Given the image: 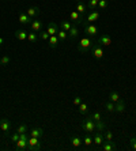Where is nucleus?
<instances>
[{
  "mask_svg": "<svg viewBox=\"0 0 136 151\" xmlns=\"http://www.w3.org/2000/svg\"><path fill=\"white\" fill-rule=\"evenodd\" d=\"M49 37H50V35H49V33L46 32V30H45V32H40V38H41V40H44V41H48Z\"/></svg>",
  "mask_w": 136,
  "mask_h": 151,
  "instance_id": "34",
  "label": "nucleus"
},
{
  "mask_svg": "<svg viewBox=\"0 0 136 151\" xmlns=\"http://www.w3.org/2000/svg\"><path fill=\"white\" fill-rule=\"evenodd\" d=\"M83 144L86 146V147H90L91 144H93V137H91V135H90V134H87L86 136H84V139H83Z\"/></svg>",
  "mask_w": 136,
  "mask_h": 151,
  "instance_id": "26",
  "label": "nucleus"
},
{
  "mask_svg": "<svg viewBox=\"0 0 136 151\" xmlns=\"http://www.w3.org/2000/svg\"><path fill=\"white\" fill-rule=\"evenodd\" d=\"M30 136H33V137H38V139H41L42 136H44V129L42 128H34V129H32L30 131Z\"/></svg>",
  "mask_w": 136,
  "mask_h": 151,
  "instance_id": "16",
  "label": "nucleus"
},
{
  "mask_svg": "<svg viewBox=\"0 0 136 151\" xmlns=\"http://www.w3.org/2000/svg\"><path fill=\"white\" fill-rule=\"evenodd\" d=\"M76 11L79 12L80 15H83L86 11H87V6H84L83 3H78V6H76Z\"/></svg>",
  "mask_w": 136,
  "mask_h": 151,
  "instance_id": "25",
  "label": "nucleus"
},
{
  "mask_svg": "<svg viewBox=\"0 0 136 151\" xmlns=\"http://www.w3.org/2000/svg\"><path fill=\"white\" fill-rule=\"evenodd\" d=\"M26 14L32 18V19H35V17H38V15H40V7H30V8H27Z\"/></svg>",
  "mask_w": 136,
  "mask_h": 151,
  "instance_id": "14",
  "label": "nucleus"
},
{
  "mask_svg": "<svg viewBox=\"0 0 136 151\" xmlns=\"http://www.w3.org/2000/svg\"><path fill=\"white\" fill-rule=\"evenodd\" d=\"M82 129L86 132V134H94L95 131H97V125H95V121L94 120H91L90 117L86 120H83V123H82Z\"/></svg>",
  "mask_w": 136,
  "mask_h": 151,
  "instance_id": "2",
  "label": "nucleus"
},
{
  "mask_svg": "<svg viewBox=\"0 0 136 151\" xmlns=\"http://www.w3.org/2000/svg\"><path fill=\"white\" fill-rule=\"evenodd\" d=\"M11 139H12V142H14V143H17V142L19 140V134H18V132H15V134L11 136Z\"/></svg>",
  "mask_w": 136,
  "mask_h": 151,
  "instance_id": "40",
  "label": "nucleus"
},
{
  "mask_svg": "<svg viewBox=\"0 0 136 151\" xmlns=\"http://www.w3.org/2000/svg\"><path fill=\"white\" fill-rule=\"evenodd\" d=\"M93 46H94V42L91 41V38L83 37V38H80L79 44H78V50L80 53H87L93 49Z\"/></svg>",
  "mask_w": 136,
  "mask_h": 151,
  "instance_id": "1",
  "label": "nucleus"
},
{
  "mask_svg": "<svg viewBox=\"0 0 136 151\" xmlns=\"http://www.w3.org/2000/svg\"><path fill=\"white\" fill-rule=\"evenodd\" d=\"M124 110H125V102L122 101V99H120V101L116 102V105H114V112L122 113Z\"/></svg>",
  "mask_w": 136,
  "mask_h": 151,
  "instance_id": "17",
  "label": "nucleus"
},
{
  "mask_svg": "<svg viewBox=\"0 0 136 151\" xmlns=\"http://www.w3.org/2000/svg\"><path fill=\"white\" fill-rule=\"evenodd\" d=\"M84 27V33L87 35H91V37H94V35L98 34V27L95 25H93V23H89V22H86V25H83Z\"/></svg>",
  "mask_w": 136,
  "mask_h": 151,
  "instance_id": "4",
  "label": "nucleus"
},
{
  "mask_svg": "<svg viewBox=\"0 0 136 151\" xmlns=\"http://www.w3.org/2000/svg\"><path fill=\"white\" fill-rule=\"evenodd\" d=\"M78 35H79V29H78V25H73L72 27L70 29V32H68V37L71 40H75L78 38Z\"/></svg>",
  "mask_w": 136,
  "mask_h": 151,
  "instance_id": "15",
  "label": "nucleus"
},
{
  "mask_svg": "<svg viewBox=\"0 0 136 151\" xmlns=\"http://www.w3.org/2000/svg\"><path fill=\"white\" fill-rule=\"evenodd\" d=\"M70 140H71V144H72L73 147H80L82 143H83V140H82L79 136H71Z\"/></svg>",
  "mask_w": 136,
  "mask_h": 151,
  "instance_id": "23",
  "label": "nucleus"
},
{
  "mask_svg": "<svg viewBox=\"0 0 136 151\" xmlns=\"http://www.w3.org/2000/svg\"><path fill=\"white\" fill-rule=\"evenodd\" d=\"M10 61H11L10 56H3L1 59H0V65H3V67H4V65H7Z\"/></svg>",
  "mask_w": 136,
  "mask_h": 151,
  "instance_id": "33",
  "label": "nucleus"
},
{
  "mask_svg": "<svg viewBox=\"0 0 136 151\" xmlns=\"http://www.w3.org/2000/svg\"><path fill=\"white\" fill-rule=\"evenodd\" d=\"M95 1H99V0H95Z\"/></svg>",
  "mask_w": 136,
  "mask_h": 151,
  "instance_id": "43",
  "label": "nucleus"
},
{
  "mask_svg": "<svg viewBox=\"0 0 136 151\" xmlns=\"http://www.w3.org/2000/svg\"><path fill=\"white\" fill-rule=\"evenodd\" d=\"M98 19H99V11H90V14L87 15V18H86V21L89 22V23H93V22H97Z\"/></svg>",
  "mask_w": 136,
  "mask_h": 151,
  "instance_id": "10",
  "label": "nucleus"
},
{
  "mask_svg": "<svg viewBox=\"0 0 136 151\" xmlns=\"http://www.w3.org/2000/svg\"><path fill=\"white\" fill-rule=\"evenodd\" d=\"M105 142V137L102 135L101 131H95L94 132V137H93V143L97 144V146H102V143Z\"/></svg>",
  "mask_w": 136,
  "mask_h": 151,
  "instance_id": "7",
  "label": "nucleus"
},
{
  "mask_svg": "<svg viewBox=\"0 0 136 151\" xmlns=\"http://www.w3.org/2000/svg\"><path fill=\"white\" fill-rule=\"evenodd\" d=\"M27 32H24V30H17L15 32V37H17L19 41H24V40H27Z\"/></svg>",
  "mask_w": 136,
  "mask_h": 151,
  "instance_id": "21",
  "label": "nucleus"
},
{
  "mask_svg": "<svg viewBox=\"0 0 136 151\" xmlns=\"http://www.w3.org/2000/svg\"><path fill=\"white\" fill-rule=\"evenodd\" d=\"M56 35H57V38H59L60 41H65L67 37H68V33H67L65 30H63V29H60Z\"/></svg>",
  "mask_w": 136,
  "mask_h": 151,
  "instance_id": "24",
  "label": "nucleus"
},
{
  "mask_svg": "<svg viewBox=\"0 0 136 151\" xmlns=\"http://www.w3.org/2000/svg\"><path fill=\"white\" fill-rule=\"evenodd\" d=\"M18 21H19V23H22V25H30L33 22V19L29 17L26 12H21V14L18 15Z\"/></svg>",
  "mask_w": 136,
  "mask_h": 151,
  "instance_id": "8",
  "label": "nucleus"
},
{
  "mask_svg": "<svg viewBox=\"0 0 136 151\" xmlns=\"http://www.w3.org/2000/svg\"><path fill=\"white\" fill-rule=\"evenodd\" d=\"M98 44H101V45H104V46H109L112 44V38H110L108 34H102L101 37L98 38Z\"/></svg>",
  "mask_w": 136,
  "mask_h": 151,
  "instance_id": "11",
  "label": "nucleus"
},
{
  "mask_svg": "<svg viewBox=\"0 0 136 151\" xmlns=\"http://www.w3.org/2000/svg\"><path fill=\"white\" fill-rule=\"evenodd\" d=\"M48 42H49V46H50L52 49H55V48H57V45H59L60 40L57 38V35H50L49 40H48Z\"/></svg>",
  "mask_w": 136,
  "mask_h": 151,
  "instance_id": "18",
  "label": "nucleus"
},
{
  "mask_svg": "<svg viewBox=\"0 0 136 151\" xmlns=\"http://www.w3.org/2000/svg\"><path fill=\"white\" fill-rule=\"evenodd\" d=\"M3 44H4V38H3V37H0V48L3 46Z\"/></svg>",
  "mask_w": 136,
  "mask_h": 151,
  "instance_id": "41",
  "label": "nucleus"
},
{
  "mask_svg": "<svg viewBox=\"0 0 136 151\" xmlns=\"http://www.w3.org/2000/svg\"><path fill=\"white\" fill-rule=\"evenodd\" d=\"M102 150L104 151H114L116 150V144L113 140H106L102 143Z\"/></svg>",
  "mask_w": 136,
  "mask_h": 151,
  "instance_id": "12",
  "label": "nucleus"
},
{
  "mask_svg": "<svg viewBox=\"0 0 136 151\" xmlns=\"http://www.w3.org/2000/svg\"><path fill=\"white\" fill-rule=\"evenodd\" d=\"M73 26V23L71 21H61L60 22V29H63V30H65L67 33L70 32V29Z\"/></svg>",
  "mask_w": 136,
  "mask_h": 151,
  "instance_id": "22",
  "label": "nucleus"
},
{
  "mask_svg": "<svg viewBox=\"0 0 136 151\" xmlns=\"http://www.w3.org/2000/svg\"><path fill=\"white\" fill-rule=\"evenodd\" d=\"M109 99L112 102H117V101H120V94L117 91H112L110 94H109Z\"/></svg>",
  "mask_w": 136,
  "mask_h": 151,
  "instance_id": "27",
  "label": "nucleus"
},
{
  "mask_svg": "<svg viewBox=\"0 0 136 151\" xmlns=\"http://www.w3.org/2000/svg\"><path fill=\"white\" fill-rule=\"evenodd\" d=\"M70 21L72 22L73 25H83L84 19L78 11H72V12L70 14Z\"/></svg>",
  "mask_w": 136,
  "mask_h": 151,
  "instance_id": "5",
  "label": "nucleus"
},
{
  "mask_svg": "<svg viewBox=\"0 0 136 151\" xmlns=\"http://www.w3.org/2000/svg\"><path fill=\"white\" fill-rule=\"evenodd\" d=\"M46 32L49 33V35H56L57 34V25L55 23V22H50L49 23V26H48V29H46Z\"/></svg>",
  "mask_w": 136,
  "mask_h": 151,
  "instance_id": "19",
  "label": "nucleus"
},
{
  "mask_svg": "<svg viewBox=\"0 0 136 151\" xmlns=\"http://www.w3.org/2000/svg\"><path fill=\"white\" fill-rule=\"evenodd\" d=\"M89 112V105L86 104V102H82L79 105V113H82V114H86V113Z\"/></svg>",
  "mask_w": 136,
  "mask_h": 151,
  "instance_id": "28",
  "label": "nucleus"
},
{
  "mask_svg": "<svg viewBox=\"0 0 136 151\" xmlns=\"http://www.w3.org/2000/svg\"><path fill=\"white\" fill-rule=\"evenodd\" d=\"M84 0H78V3H83Z\"/></svg>",
  "mask_w": 136,
  "mask_h": 151,
  "instance_id": "42",
  "label": "nucleus"
},
{
  "mask_svg": "<svg viewBox=\"0 0 136 151\" xmlns=\"http://www.w3.org/2000/svg\"><path fill=\"white\" fill-rule=\"evenodd\" d=\"M15 148L17 150H26L27 148V140H23V139H19V140L15 143Z\"/></svg>",
  "mask_w": 136,
  "mask_h": 151,
  "instance_id": "20",
  "label": "nucleus"
},
{
  "mask_svg": "<svg viewBox=\"0 0 136 151\" xmlns=\"http://www.w3.org/2000/svg\"><path fill=\"white\" fill-rule=\"evenodd\" d=\"M11 129H12V124L10 123V120H7V119L0 120V131H3L6 135H8Z\"/></svg>",
  "mask_w": 136,
  "mask_h": 151,
  "instance_id": "6",
  "label": "nucleus"
},
{
  "mask_svg": "<svg viewBox=\"0 0 136 151\" xmlns=\"http://www.w3.org/2000/svg\"><path fill=\"white\" fill-rule=\"evenodd\" d=\"M41 148H42V146H41V142H40L38 137H33V136L29 137L27 148H26V150H29V151H40Z\"/></svg>",
  "mask_w": 136,
  "mask_h": 151,
  "instance_id": "3",
  "label": "nucleus"
},
{
  "mask_svg": "<svg viewBox=\"0 0 136 151\" xmlns=\"http://www.w3.org/2000/svg\"><path fill=\"white\" fill-rule=\"evenodd\" d=\"M17 132L18 134H24V132H27V125H26V124H21V125L17 128Z\"/></svg>",
  "mask_w": 136,
  "mask_h": 151,
  "instance_id": "31",
  "label": "nucleus"
},
{
  "mask_svg": "<svg viewBox=\"0 0 136 151\" xmlns=\"http://www.w3.org/2000/svg\"><path fill=\"white\" fill-rule=\"evenodd\" d=\"M80 104H82V98H80V97H75V98H73V105L79 106Z\"/></svg>",
  "mask_w": 136,
  "mask_h": 151,
  "instance_id": "39",
  "label": "nucleus"
},
{
  "mask_svg": "<svg viewBox=\"0 0 136 151\" xmlns=\"http://www.w3.org/2000/svg\"><path fill=\"white\" fill-rule=\"evenodd\" d=\"M105 109L108 110V112H114V102H112L109 99V101L105 104Z\"/></svg>",
  "mask_w": 136,
  "mask_h": 151,
  "instance_id": "29",
  "label": "nucleus"
},
{
  "mask_svg": "<svg viewBox=\"0 0 136 151\" xmlns=\"http://www.w3.org/2000/svg\"><path fill=\"white\" fill-rule=\"evenodd\" d=\"M108 7V0H99L98 1V10H105Z\"/></svg>",
  "mask_w": 136,
  "mask_h": 151,
  "instance_id": "32",
  "label": "nucleus"
},
{
  "mask_svg": "<svg viewBox=\"0 0 136 151\" xmlns=\"http://www.w3.org/2000/svg\"><path fill=\"white\" fill-rule=\"evenodd\" d=\"M90 119L94 120V121H99V120H101V113H99V112H94L90 116Z\"/></svg>",
  "mask_w": 136,
  "mask_h": 151,
  "instance_id": "36",
  "label": "nucleus"
},
{
  "mask_svg": "<svg viewBox=\"0 0 136 151\" xmlns=\"http://www.w3.org/2000/svg\"><path fill=\"white\" fill-rule=\"evenodd\" d=\"M95 125H97V131H105V124L102 123L101 120H99V121H95Z\"/></svg>",
  "mask_w": 136,
  "mask_h": 151,
  "instance_id": "37",
  "label": "nucleus"
},
{
  "mask_svg": "<svg viewBox=\"0 0 136 151\" xmlns=\"http://www.w3.org/2000/svg\"><path fill=\"white\" fill-rule=\"evenodd\" d=\"M30 26H32V30L35 33L41 32V27H42V22L40 21V19H33V22L30 23Z\"/></svg>",
  "mask_w": 136,
  "mask_h": 151,
  "instance_id": "13",
  "label": "nucleus"
},
{
  "mask_svg": "<svg viewBox=\"0 0 136 151\" xmlns=\"http://www.w3.org/2000/svg\"><path fill=\"white\" fill-rule=\"evenodd\" d=\"M37 38H38V37H37V33H35V32L29 33V34H27V41L32 42V44H34V42L37 41Z\"/></svg>",
  "mask_w": 136,
  "mask_h": 151,
  "instance_id": "30",
  "label": "nucleus"
},
{
  "mask_svg": "<svg viewBox=\"0 0 136 151\" xmlns=\"http://www.w3.org/2000/svg\"><path fill=\"white\" fill-rule=\"evenodd\" d=\"M91 52H93V55H94V57L97 60H101L102 57H104V50H102L101 45H94L93 49H91Z\"/></svg>",
  "mask_w": 136,
  "mask_h": 151,
  "instance_id": "9",
  "label": "nucleus"
},
{
  "mask_svg": "<svg viewBox=\"0 0 136 151\" xmlns=\"http://www.w3.org/2000/svg\"><path fill=\"white\" fill-rule=\"evenodd\" d=\"M129 147L136 151V136H132L129 139Z\"/></svg>",
  "mask_w": 136,
  "mask_h": 151,
  "instance_id": "35",
  "label": "nucleus"
},
{
  "mask_svg": "<svg viewBox=\"0 0 136 151\" xmlns=\"http://www.w3.org/2000/svg\"><path fill=\"white\" fill-rule=\"evenodd\" d=\"M105 139H106V140H113L112 131H105Z\"/></svg>",
  "mask_w": 136,
  "mask_h": 151,
  "instance_id": "38",
  "label": "nucleus"
}]
</instances>
